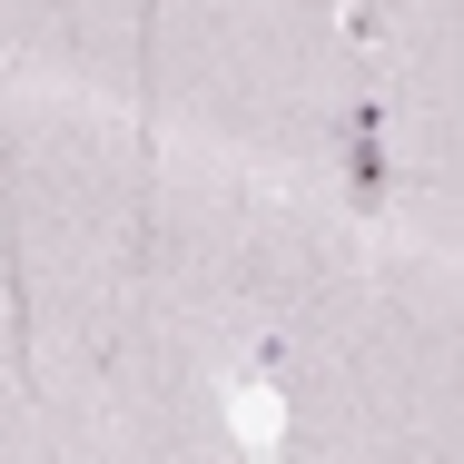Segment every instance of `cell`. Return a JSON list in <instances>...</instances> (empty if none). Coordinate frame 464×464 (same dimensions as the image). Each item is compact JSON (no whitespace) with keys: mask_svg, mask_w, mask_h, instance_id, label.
<instances>
[{"mask_svg":"<svg viewBox=\"0 0 464 464\" xmlns=\"http://www.w3.org/2000/svg\"><path fill=\"white\" fill-rule=\"evenodd\" d=\"M346 169H356V208H385V129H375V109H356V129H346Z\"/></svg>","mask_w":464,"mask_h":464,"instance_id":"1","label":"cell"}]
</instances>
